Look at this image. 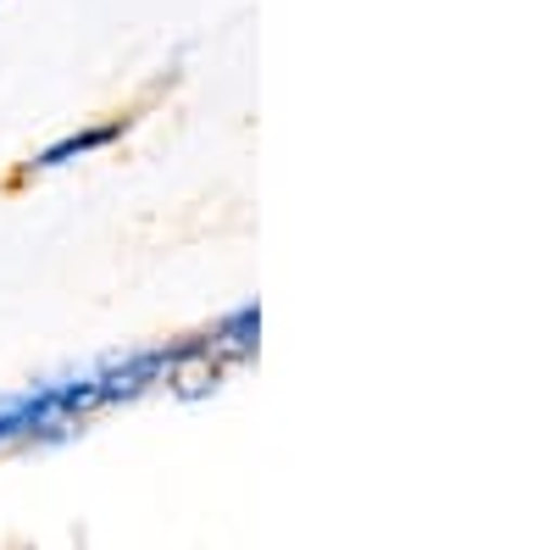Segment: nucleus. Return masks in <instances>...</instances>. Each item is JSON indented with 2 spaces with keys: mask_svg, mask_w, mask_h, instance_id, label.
I'll use <instances>...</instances> for the list:
<instances>
[{
  "mask_svg": "<svg viewBox=\"0 0 555 550\" xmlns=\"http://www.w3.org/2000/svg\"><path fill=\"white\" fill-rule=\"evenodd\" d=\"M122 128H128V117H117V123H101V128H83V133H67V140H56V145H44L28 167L34 172H51V167H67L73 156H89V151H101V145H112V140H122Z\"/></svg>",
  "mask_w": 555,
  "mask_h": 550,
  "instance_id": "obj_1",
  "label": "nucleus"
},
{
  "mask_svg": "<svg viewBox=\"0 0 555 550\" xmlns=\"http://www.w3.org/2000/svg\"><path fill=\"white\" fill-rule=\"evenodd\" d=\"M256 329H261V311H256V306H240V311L222 323V334H217L211 345H222V350L245 356V350H256Z\"/></svg>",
  "mask_w": 555,
  "mask_h": 550,
  "instance_id": "obj_2",
  "label": "nucleus"
}]
</instances>
